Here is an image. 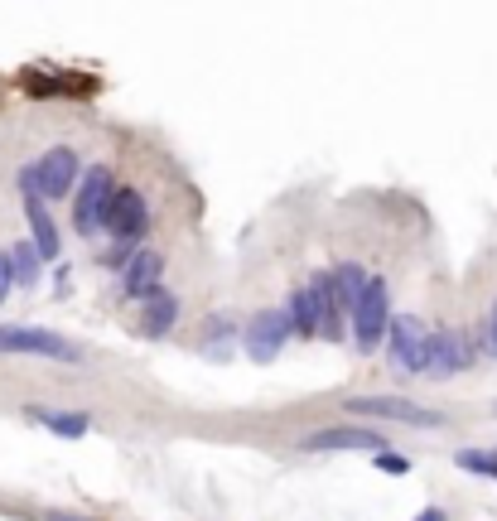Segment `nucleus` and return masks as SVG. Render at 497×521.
Listing matches in <instances>:
<instances>
[{
  "label": "nucleus",
  "mask_w": 497,
  "mask_h": 521,
  "mask_svg": "<svg viewBox=\"0 0 497 521\" xmlns=\"http://www.w3.org/2000/svg\"><path fill=\"white\" fill-rule=\"evenodd\" d=\"M454 464L464 468V473H488V478H497V454H483V449H464V454H454Z\"/></svg>",
  "instance_id": "6ab92c4d"
},
{
  "label": "nucleus",
  "mask_w": 497,
  "mask_h": 521,
  "mask_svg": "<svg viewBox=\"0 0 497 521\" xmlns=\"http://www.w3.org/2000/svg\"><path fill=\"white\" fill-rule=\"evenodd\" d=\"M20 198H25V218H29V247L39 251V261H54L58 256V227H54V218H49V208H44V198L39 193H29V189H20Z\"/></svg>",
  "instance_id": "f8f14e48"
},
{
  "label": "nucleus",
  "mask_w": 497,
  "mask_h": 521,
  "mask_svg": "<svg viewBox=\"0 0 497 521\" xmlns=\"http://www.w3.org/2000/svg\"><path fill=\"white\" fill-rule=\"evenodd\" d=\"M247 357L251 362H276L280 348L290 343V324H285V314L280 309H256V319L247 324Z\"/></svg>",
  "instance_id": "1a4fd4ad"
},
{
  "label": "nucleus",
  "mask_w": 497,
  "mask_h": 521,
  "mask_svg": "<svg viewBox=\"0 0 497 521\" xmlns=\"http://www.w3.org/2000/svg\"><path fill=\"white\" fill-rule=\"evenodd\" d=\"M78 179H83V165H78V150H68V145H54L44 160H34V165L20 169V189L39 193L44 203L73 193L78 189Z\"/></svg>",
  "instance_id": "f257e3e1"
},
{
  "label": "nucleus",
  "mask_w": 497,
  "mask_h": 521,
  "mask_svg": "<svg viewBox=\"0 0 497 521\" xmlns=\"http://www.w3.org/2000/svg\"><path fill=\"white\" fill-rule=\"evenodd\" d=\"M367 280H372V275L362 271L358 261H343V266H333V271H329L333 300H338V309H343V314H353V304H358V295L367 290Z\"/></svg>",
  "instance_id": "4468645a"
},
{
  "label": "nucleus",
  "mask_w": 497,
  "mask_h": 521,
  "mask_svg": "<svg viewBox=\"0 0 497 521\" xmlns=\"http://www.w3.org/2000/svg\"><path fill=\"white\" fill-rule=\"evenodd\" d=\"M160 280H165V256H160V251H136V256L121 266V290H126L131 300L155 295Z\"/></svg>",
  "instance_id": "9b49d317"
},
{
  "label": "nucleus",
  "mask_w": 497,
  "mask_h": 521,
  "mask_svg": "<svg viewBox=\"0 0 497 521\" xmlns=\"http://www.w3.org/2000/svg\"><path fill=\"white\" fill-rule=\"evenodd\" d=\"M102 232H107L111 242L140 247V237L150 232V208H145L140 189H126V184H116V189H111L107 213H102Z\"/></svg>",
  "instance_id": "39448f33"
},
{
  "label": "nucleus",
  "mask_w": 497,
  "mask_h": 521,
  "mask_svg": "<svg viewBox=\"0 0 497 521\" xmlns=\"http://www.w3.org/2000/svg\"><path fill=\"white\" fill-rule=\"evenodd\" d=\"M174 324H179V300L169 290H155V295L140 300V333L145 338H165Z\"/></svg>",
  "instance_id": "ddd939ff"
},
{
  "label": "nucleus",
  "mask_w": 497,
  "mask_h": 521,
  "mask_svg": "<svg viewBox=\"0 0 497 521\" xmlns=\"http://www.w3.org/2000/svg\"><path fill=\"white\" fill-rule=\"evenodd\" d=\"M54 521H73V517H54Z\"/></svg>",
  "instance_id": "b1692460"
},
{
  "label": "nucleus",
  "mask_w": 497,
  "mask_h": 521,
  "mask_svg": "<svg viewBox=\"0 0 497 521\" xmlns=\"http://www.w3.org/2000/svg\"><path fill=\"white\" fill-rule=\"evenodd\" d=\"M29 97H58V92H92V78H44V73H25Z\"/></svg>",
  "instance_id": "a211bd4d"
},
{
  "label": "nucleus",
  "mask_w": 497,
  "mask_h": 521,
  "mask_svg": "<svg viewBox=\"0 0 497 521\" xmlns=\"http://www.w3.org/2000/svg\"><path fill=\"white\" fill-rule=\"evenodd\" d=\"M483 348L497 357V300L488 304V319H483Z\"/></svg>",
  "instance_id": "412c9836"
},
{
  "label": "nucleus",
  "mask_w": 497,
  "mask_h": 521,
  "mask_svg": "<svg viewBox=\"0 0 497 521\" xmlns=\"http://www.w3.org/2000/svg\"><path fill=\"white\" fill-rule=\"evenodd\" d=\"M15 290V275H10V256L0 251V304H5V295Z\"/></svg>",
  "instance_id": "4be33fe9"
},
{
  "label": "nucleus",
  "mask_w": 497,
  "mask_h": 521,
  "mask_svg": "<svg viewBox=\"0 0 497 521\" xmlns=\"http://www.w3.org/2000/svg\"><path fill=\"white\" fill-rule=\"evenodd\" d=\"M0 357H49V362H83V348L54 329L34 324H0Z\"/></svg>",
  "instance_id": "f03ea898"
},
{
  "label": "nucleus",
  "mask_w": 497,
  "mask_h": 521,
  "mask_svg": "<svg viewBox=\"0 0 497 521\" xmlns=\"http://www.w3.org/2000/svg\"><path fill=\"white\" fill-rule=\"evenodd\" d=\"M425 338H430V329H425L415 314H401V319H391L387 324L382 348H387V362H391L396 377H415V372H425Z\"/></svg>",
  "instance_id": "423d86ee"
},
{
  "label": "nucleus",
  "mask_w": 497,
  "mask_h": 521,
  "mask_svg": "<svg viewBox=\"0 0 497 521\" xmlns=\"http://www.w3.org/2000/svg\"><path fill=\"white\" fill-rule=\"evenodd\" d=\"M348 319H353V343H358V353L382 348L387 324H391V295H387V280H382V275L367 280V290L358 295V304H353Z\"/></svg>",
  "instance_id": "7ed1b4c3"
},
{
  "label": "nucleus",
  "mask_w": 497,
  "mask_h": 521,
  "mask_svg": "<svg viewBox=\"0 0 497 521\" xmlns=\"http://www.w3.org/2000/svg\"><path fill=\"white\" fill-rule=\"evenodd\" d=\"M372 464L382 468V473H411V459H401V454H391V449H382Z\"/></svg>",
  "instance_id": "aec40b11"
},
{
  "label": "nucleus",
  "mask_w": 497,
  "mask_h": 521,
  "mask_svg": "<svg viewBox=\"0 0 497 521\" xmlns=\"http://www.w3.org/2000/svg\"><path fill=\"white\" fill-rule=\"evenodd\" d=\"M5 256H10V275H15V285L34 290V285H39V275H44V261H39V251L29 247V242H15V247L5 251Z\"/></svg>",
  "instance_id": "f3484780"
},
{
  "label": "nucleus",
  "mask_w": 497,
  "mask_h": 521,
  "mask_svg": "<svg viewBox=\"0 0 497 521\" xmlns=\"http://www.w3.org/2000/svg\"><path fill=\"white\" fill-rule=\"evenodd\" d=\"M348 415H367V420H396V425H411V430H440L444 415L420 406V401H406V396H348L343 401Z\"/></svg>",
  "instance_id": "20e7f679"
},
{
  "label": "nucleus",
  "mask_w": 497,
  "mask_h": 521,
  "mask_svg": "<svg viewBox=\"0 0 497 521\" xmlns=\"http://www.w3.org/2000/svg\"><path fill=\"white\" fill-rule=\"evenodd\" d=\"M285 324H290V333H300V338H314L319 333V309H314V300H309V290H290V300H285Z\"/></svg>",
  "instance_id": "dca6fc26"
},
{
  "label": "nucleus",
  "mask_w": 497,
  "mask_h": 521,
  "mask_svg": "<svg viewBox=\"0 0 497 521\" xmlns=\"http://www.w3.org/2000/svg\"><path fill=\"white\" fill-rule=\"evenodd\" d=\"M469 362H473L469 333L440 329V333L425 338V372H435V377H454V372H464Z\"/></svg>",
  "instance_id": "6e6552de"
},
{
  "label": "nucleus",
  "mask_w": 497,
  "mask_h": 521,
  "mask_svg": "<svg viewBox=\"0 0 497 521\" xmlns=\"http://www.w3.org/2000/svg\"><path fill=\"white\" fill-rule=\"evenodd\" d=\"M415 521H449V517H444L440 507H425V512H420V517H415Z\"/></svg>",
  "instance_id": "5701e85b"
},
{
  "label": "nucleus",
  "mask_w": 497,
  "mask_h": 521,
  "mask_svg": "<svg viewBox=\"0 0 497 521\" xmlns=\"http://www.w3.org/2000/svg\"><path fill=\"white\" fill-rule=\"evenodd\" d=\"M304 449H314V454H329V449H362V454H382V449H387V439L377 435V430H362V425H329V430L304 435Z\"/></svg>",
  "instance_id": "9d476101"
},
{
  "label": "nucleus",
  "mask_w": 497,
  "mask_h": 521,
  "mask_svg": "<svg viewBox=\"0 0 497 521\" xmlns=\"http://www.w3.org/2000/svg\"><path fill=\"white\" fill-rule=\"evenodd\" d=\"M29 420H39L58 439H83L92 430V415L87 411H39V406H29Z\"/></svg>",
  "instance_id": "2eb2a0df"
},
{
  "label": "nucleus",
  "mask_w": 497,
  "mask_h": 521,
  "mask_svg": "<svg viewBox=\"0 0 497 521\" xmlns=\"http://www.w3.org/2000/svg\"><path fill=\"white\" fill-rule=\"evenodd\" d=\"M116 189V179H111L107 165H92L83 169V179H78V189H73V227L92 237L97 227H102V213H107V198Z\"/></svg>",
  "instance_id": "0eeeda50"
}]
</instances>
